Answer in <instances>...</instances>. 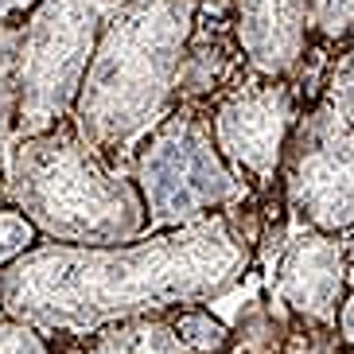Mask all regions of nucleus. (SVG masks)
<instances>
[{"label":"nucleus","instance_id":"obj_1","mask_svg":"<svg viewBox=\"0 0 354 354\" xmlns=\"http://www.w3.org/2000/svg\"><path fill=\"white\" fill-rule=\"evenodd\" d=\"M253 265V238L230 210L121 245H35L0 269V315L43 335H94L136 315H167L234 292Z\"/></svg>","mask_w":354,"mask_h":354},{"label":"nucleus","instance_id":"obj_22","mask_svg":"<svg viewBox=\"0 0 354 354\" xmlns=\"http://www.w3.org/2000/svg\"><path fill=\"white\" fill-rule=\"evenodd\" d=\"M339 354H354V346H339Z\"/></svg>","mask_w":354,"mask_h":354},{"label":"nucleus","instance_id":"obj_14","mask_svg":"<svg viewBox=\"0 0 354 354\" xmlns=\"http://www.w3.org/2000/svg\"><path fill=\"white\" fill-rule=\"evenodd\" d=\"M39 238L43 234L35 230V222L20 207H12V203L0 207V269L12 265V261H20L28 250H35Z\"/></svg>","mask_w":354,"mask_h":354},{"label":"nucleus","instance_id":"obj_6","mask_svg":"<svg viewBox=\"0 0 354 354\" xmlns=\"http://www.w3.org/2000/svg\"><path fill=\"white\" fill-rule=\"evenodd\" d=\"M284 203L300 226L354 230V129L327 102L296 117L281 164Z\"/></svg>","mask_w":354,"mask_h":354},{"label":"nucleus","instance_id":"obj_21","mask_svg":"<svg viewBox=\"0 0 354 354\" xmlns=\"http://www.w3.org/2000/svg\"><path fill=\"white\" fill-rule=\"evenodd\" d=\"M4 203H8V195H4V183H0V207H4Z\"/></svg>","mask_w":354,"mask_h":354},{"label":"nucleus","instance_id":"obj_5","mask_svg":"<svg viewBox=\"0 0 354 354\" xmlns=\"http://www.w3.org/2000/svg\"><path fill=\"white\" fill-rule=\"evenodd\" d=\"M117 0H43L20 24V117L16 140L71 121L97 35Z\"/></svg>","mask_w":354,"mask_h":354},{"label":"nucleus","instance_id":"obj_13","mask_svg":"<svg viewBox=\"0 0 354 354\" xmlns=\"http://www.w3.org/2000/svg\"><path fill=\"white\" fill-rule=\"evenodd\" d=\"M269 354H339V339H335V327H319V323L288 315L281 343Z\"/></svg>","mask_w":354,"mask_h":354},{"label":"nucleus","instance_id":"obj_11","mask_svg":"<svg viewBox=\"0 0 354 354\" xmlns=\"http://www.w3.org/2000/svg\"><path fill=\"white\" fill-rule=\"evenodd\" d=\"M20 24H0V167L16 145L20 117Z\"/></svg>","mask_w":354,"mask_h":354},{"label":"nucleus","instance_id":"obj_10","mask_svg":"<svg viewBox=\"0 0 354 354\" xmlns=\"http://www.w3.org/2000/svg\"><path fill=\"white\" fill-rule=\"evenodd\" d=\"M82 354H187L167 315H136L117 319L86 335Z\"/></svg>","mask_w":354,"mask_h":354},{"label":"nucleus","instance_id":"obj_16","mask_svg":"<svg viewBox=\"0 0 354 354\" xmlns=\"http://www.w3.org/2000/svg\"><path fill=\"white\" fill-rule=\"evenodd\" d=\"M323 102L331 105L335 113L354 129V47L335 63L331 78H327V94H323Z\"/></svg>","mask_w":354,"mask_h":354},{"label":"nucleus","instance_id":"obj_2","mask_svg":"<svg viewBox=\"0 0 354 354\" xmlns=\"http://www.w3.org/2000/svg\"><path fill=\"white\" fill-rule=\"evenodd\" d=\"M195 20L198 0H117L109 8L71 121L113 167L176 109Z\"/></svg>","mask_w":354,"mask_h":354},{"label":"nucleus","instance_id":"obj_3","mask_svg":"<svg viewBox=\"0 0 354 354\" xmlns=\"http://www.w3.org/2000/svg\"><path fill=\"white\" fill-rule=\"evenodd\" d=\"M0 183L12 207L59 245H121L148 234V210L133 176L97 156L74 121L16 140Z\"/></svg>","mask_w":354,"mask_h":354},{"label":"nucleus","instance_id":"obj_18","mask_svg":"<svg viewBox=\"0 0 354 354\" xmlns=\"http://www.w3.org/2000/svg\"><path fill=\"white\" fill-rule=\"evenodd\" d=\"M335 339L339 346H354V288L343 296L339 304V315H335Z\"/></svg>","mask_w":354,"mask_h":354},{"label":"nucleus","instance_id":"obj_20","mask_svg":"<svg viewBox=\"0 0 354 354\" xmlns=\"http://www.w3.org/2000/svg\"><path fill=\"white\" fill-rule=\"evenodd\" d=\"M343 257H346V269H354V238L343 241Z\"/></svg>","mask_w":354,"mask_h":354},{"label":"nucleus","instance_id":"obj_19","mask_svg":"<svg viewBox=\"0 0 354 354\" xmlns=\"http://www.w3.org/2000/svg\"><path fill=\"white\" fill-rule=\"evenodd\" d=\"M43 0H0V24H16V20H28Z\"/></svg>","mask_w":354,"mask_h":354},{"label":"nucleus","instance_id":"obj_23","mask_svg":"<svg viewBox=\"0 0 354 354\" xmlns=\"http://www.w3.org/2000/svg\"><path fill=\"white\" fill-rule=\"evenodd\" d=\"M207 4H226V0H207Z\"/></svg>","mask_w":354,"mask_h":354},{"label":"nucleus","instance_id":"obj_24","mask_svg":"<svg viewBox=\"0 0 354 354\" xmlns=\"http://www.w3.org/2000/svg\"><path fill=\"white\" fill-rule=\"evenodd\" d=\"M230 354H245V351H238V346H234V351H230Z\"/></svg>","mask_w":354,"mask_h":354},{"label":"nucleus","instance_id":"obj_15","mask_svg":"<svg viewBox=\"0 0 354 354\" xmlns=\"http://www.w3.org/2000/svg\"><path fill=\"white\" fill-rule=\"evenodd\" d=\"M312 8V35L343 39L354 32V0H308Z\"/></svg>","mask_w":354,"mask_h":354},{"label":"nucleus","instance_id":"obj_7","mask_svg":"<svg viewBox=\"0 0 354 354\" xmlns=\"http://www.w3.org/2000/svg\"><path fill=\"white\" fill-rule=\"evenodd\" d=\"M296 94L288 78H261L250 74L245 82L230 86L210 109V133L222 160L234 176L257 187L281 179L284 148L296 129Z\"/></svg>","mask_w":354,"mask_h":354},{"label":"nucleus","instance_id":"obj_8","mask_svg":"<svg viewBox=\"0 0 354 354\" xmlns=\"http://www.w3.org/2000/svg\"><path fill=\"white\" fill-rule=\"evenodd\" d=\"M272 292L288 315L335 327L339 304L346 296V257L339 234H323L312 226L296 230L272 269Z\"/></svg>","mask_w":354,"mask_h":354},{"label":"nucleus","instance_id":"obj_9","mask_svg":"<svg viewBox=\"0 0 354 354\" xmlns=\"http://www.w3.org/2000/svg\"><path fill=\"white\" fill-rule=\"evenodd\" d=\"M234 39L250 74L288 78L312 43L308 0H234Z\"/></svg>","mask_w":354,"mask_h":354},{"label":"nucleus","instance_id":"obj_17","mask_svg":"<svg viewBox=\"0 0 354 354\" xmlns=\"http://www.w3.org/2000/svg\"><path fill=\"white\" fill-rule=\"evenodd\" d=\"M0 354H55L47 335L32 323H20L12 315H0Z\"/></svg>","mask_w":354,"mask_h":354},{"label":"nucleus","instance_id":"obj_12","mask_svg":"<svg viewBox=\"0 0 354 354\" xmlns=\"http://www.w3.org/2000/svg\"><path fill=\"white\" fill-rule=\"evenodd\" d=\"M167 319L176 327L179 343L187 346V354H230L234 351V331H230L218 315H210L207 308H198V304L167 312Z\"/></svg>","mask_w":354,"mask_h":354},{"label":"nucleus","instance_id":"obj_4","mask_svg":"<svg viewBox=\"0 0 354 354\" xmlns=\"http://www.w3.org/2000/svg\"><path fill=\"white\" fill-rule=\"evenodd\" d=\"M133 183L145 198L148 230H176L241 203V179L222 160L210 117L179 102L136 145Z\"/></svg>","mask_w":354,"mask_h":354}]
</instances>
